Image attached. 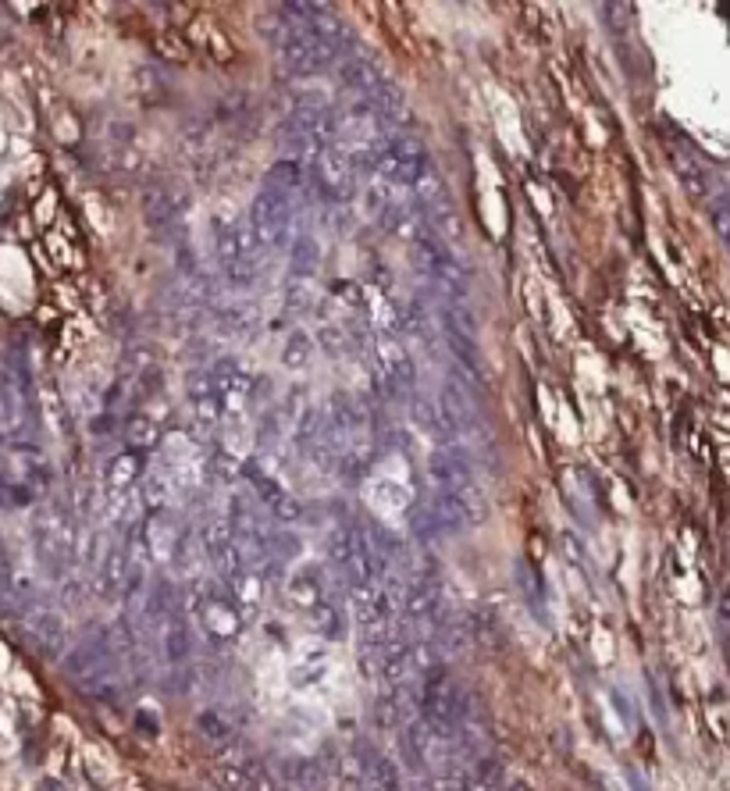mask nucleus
Listing matches in <instances>:
<instances>
[{
	"label": "nucleus",
	"mask_w": 730,
	"mask_h": 791,
	"mask_svg": "<svg viewBox=\"0 0 730 791\" xmlns=\"http://www.w3.org/2000/svg\"><path fill=\"white\" fill-rule=\"evenodd\" d=\"M189 211V193L182 186H154L146 193V221L154 229L175 225Z\"/></svg>",
	"instance_id": "6"
},
{
	"label": "nucleus",
	"mask_w": 730,
	"mask_h": 791,
	"mask_svg": "<svg viewBox=\"0 0 730 791\" xmlns=\"http://www.w3.org/2000/svg\"><path fill=\"white\" fill-rule=\"evenodd\" d=\"M339 82L346 90H357V93H378L385 86V65L382 58H374V54H353V58L342 61L339 68Z\"/></svg>",
	"instance_id": "5"
},
{
	"label": "nucleus",
	"mask_w": 730,
	"mask_h": 791,
	"mask_svg": "<svg viewBox=\"0 0 730 791\" xmlns=\"http://www.w3.org/2000/svg\"><path fill=\"white\" fill-rule=\"evenodd\" d=\"M713 225L723 236V243L730 246V200H716L713 204Z\"/></svg>",
	"instance_id": "32"
},
{
	"label": "nucleus",
	"mask_w": 730,
	"mask_h": 791,
	"mask_svg": "<svg viewBox=\"0 0 730 791\" xmlns=\"http://www.w3.org/2000/svg\"><path fill=\"white\" fill-rule=\"evenodd\" d=\"M285 303H289V310H303L310 303V282H296V278H289V289H285Z\"/></svg>",
	"instance_id": "30"
},
{
	"label": "nucleus",
	"mask_w": 730,
	"mask_h": 791,
	"mask_svg": "<svg viewBox=\"0 0 730 791\" xmlns=\"http://www.w3.org/2000/svg\"><path fill=\"white\" fill-rule=\"evenodd\" d=\"M438 407H442V414H446L449 428H453L456 435L474 432V428H478V407H474V396L467 389H463V385L456 382L453 375H449V382L442 385Z\"/></svg>",
	"instance_id": "4"
},
{
	"label": "nucleus",
	"mask_w": 730,
	"mask_h": 791,
	"mask_svg": "<svg viewBox=\"0 0 730 791\" xmlns=\"http://www.w3.org/2000/svg\"><path fill=\"white\" fill-rule=\"evenodd\" d=\"M29 635L43 645V653H61V645H65V624L57 617L54 610H36L29 617Z\"/></svg>",
	"instance_id": "14"
},
{
	"label": "nucleus",
	"mask_w": 730,
	"mask_h": 791,
	"mask_svg": "<svg viewBox=\"0 0 730 791\" xmlns=\"http://www.w3.org/2000/svg\"><path fill=\"white\" fill-rule=\"evenodd\" d=\"M246 777H250V791H285L282 777L271 774L264 763H250V767H246Z\"/></svg>",
	"instance_id": "28"
},
{
	"label": "nucleus",
	"mask_w": 730,
	"mask_h": 791,
	"mask_svg": "<svg viewBox=\"0 0 730 791\" xmlns=\"http://www.w3.org/2000/svg\"><path fill=\"white\" fill-rule=\"evenodd\" d=\"M410 414H414V421L424 428V432H431L438 442H446V446H453V428H449L446 414H442V407H438V400H428V396H421V392H414L410 396Z\"/></svg>",
	"instance_id": "10"
},
{
	"label": "nucleus",
	"mask_w": 730,
	"mask_h": 791,
	"mask_svg": "<svg viewBox=\"0 0 730 791\" xmlns=\"http://www.w3.org/2000/svg\"><path fill=\"white\" fill-rule=\"evenodd\" d=\"M268 510H271V517H278V521H285V524H289V521H300V517H303V506L296 503V499H292L289 492H282V496H278L275 503L268 506Z\"/></svg>",
	"instance_id": "29"
},
{
	"label": "nucleus",
	"mask_w": 730,
	"mask_h": 791,
	"mask_svg": "<svg viewBox=\"0 0 730 791\" xmlns=\"http://www.w3.org/2000/svg\"><path fill=\"white\" fill-rule=\"evenodd\" d=\"M396 325L406 335H431L428 332V314L421 303H399L396 307Z\"/></svg>",
	"instance_id": "21"
},
{
	"label": "nucleus",
	"mask_w": 730,
	"mask_h": 791,
	"mask_svg": "<svg viewBox=\"0 0 730 791\" xmlns=\"http://www.w3.org/2000/svg\"><path fill=\"white\" fill-rule=\"evenodd\" d=\"M214 781H218L221 791H250L246 770L232 767V763H218V767H214Z\"/></svg>",
	"instance_id": "26"
},
{
	"label": "nucleus",
	"mask_w": 730,
	"mask_h": 791,
	"mask_svg": "<svg viewBox=\"0 0 730 791\" xmlns=\"http://www.w3.org/2000/svg\"><path fill=\"white\" fill-rule=\"evenodd\" d=\"M196 731H200L207 742H228V738H232V724H228L225 713H218V710H203L200 717H196Z\"/></svg>",
	"instance_id": "22"
},
{
	"label": "nucleus",
	"mask_w": 730,
	"mask_h": 791,
	"mask_svg": "<svg viewBox=\"0 0 730 791\" xmlns=\"http://www.w3.org/2000/svg\"><path fill=\"white\" fill-rule=\"evenodd\" d=\"M674 168H677V175H681L684 186H688L691 196L706 193V175H702V168L695 164V157L681 154V150H677V154H674Z\"/></svg>",
	"instance_id": "23"
},
{
	"label": "nucleus",
	"mask_w": 730,
	"mask_h": 791,
	"mask_svg": "<svg viewBox=\"0 0 730 791\" xmlns=\"http://www.w3.org/2000/svg\"><path fill=\"white\" fill-rule=\"evenodd\" d=\"M307 179H310V168L300 161V157H282V161H275L268 168V175H264V186L275 189V193L296 196L303 186H307Z\"/></svg>",
	"instance_id": "9"
},
{
	"label": "nucleus",
	"mask_w": 730,
	"mask_h": 791,
	"mask_svg": "<svg viewBox=\"0 0 730 791\" xmlns=\"http://www.w3.org/2000/svg\"><path fill=\"white\" fill-rule=\"evenodd\" d=\"M453 496H456V503H460V510L467 514V521L471 524H481L488 517V499H485V492L478 489V482L456 485Z\"/></svg>",
	"instance_id": "20"
},
{
	"label": "nucleus",
	"mask_w": 730,
	"mask_h": 791,
	"mask_svg": "<svg viewBox=\"0 0 730 791\" xmlns=\"http://www.w3.org/2000/svg\"><path fill=\"white\" fill-rule=\"evenodd\" d=\"M720 613L730 620V588H723V596H720Z\"/></svg>",
	"instance_id": "33"
},
{
	"label": "nucleus",
	"mask_w": 730,
	"mask_h": 791,
	"mask_svg": "<svg viewBox=\"0 0 730 791\" xmlns=\"http://www.w3.org/2000/svg\"><path fill=\"white\" fill-rule=\"evenodd\" d=\"M310 168V182H314L317 196L328 200V204H346L353 196V186H357V172H353V161H349V147H325L314 161L307 164Z\"/></svg>",
	"instance_id": "2"
},
{
	"label": "nucleus",
	"mask_w": 730,
	"mask_h": 791,
	"mask_svg": "<svg viewBox=\"0 0 730 791\" xmlns=\"http://www.w3.org/2000/svg\"><path fill=\"white\" fill-rule=\"evenodd\" d=\"M317 264H321V246H317L314 236L300 232L289 246V271L296 282H310L317 275Z\"/></svg>",
	"instance_id": "12"
},
{
	"label": "nucleus",
	"mask_w": 730,
	"mask_h": 791,
	"mask_svg": "<svg viewBox=\"0 0 730 791\" xmlns=\"http://www.w3.org/2000/svg\"><path fill=\"white\" fill-rule=\"evenodd\" d=\"M357 763L371 788L403 791V770H399V763L392 756H385V752H378L371 742H357Z\"/></svg>",
	"instance_id": "3"
},
{
	"label": "nucleus",
	"mask_w": 730,
	"mask_h": 791,
	"mask_svg": "<svg viewBox=\"0 0 730 791\" xmlns=\"http://www.w3.org/2000/svg\"><path fill=\"white\" fill-rule=\"evenodd\" d=\"M289 588H292V599L310 606V610H314L317 603H325V581H321V571H317V567H303V571L289 581Z\"/></svg>",
	"instance_id": "16"
},
{
	"label": "nucleus",
	"mask_w": 730,
	"mask_h": 791,
	"mask_svg": "<svg viewBox=\"0 0 730 791\" xmlns=\"http://www.w3.org/2000/svg\"><path fill=\"white\" fill-rule=\"evenodd\" d=\"M371 107L382 129H399V125L410 122V104H406V90L399 82H385L382 90L371 93Z\"/></svg>",
	"instance_id": "7"
},
{
	"label": "nucleus",
	"mask_w": 730,
	"mask_h": 791,
	"mask_svg": "<svg viewBox=\"0 0 730 791\" xmlns=\"http://www.w3.org/2000/svg\"><path fill=\"white\" fill-rule=\"evenodd\" d=\"M221 278H225V286H232V289H250L253 282H257V261L228 264V268H221Z\"/></svg>",
	"instance_id": "24"
},
{
	"label": "nucleus",
	"mask_w": 730,
	"mask_h": 791,
	"mask_svg": "<svg viewBox=\"0 0 730 791\" xmlns=\"http://www.w3.org/2000/svg\"><path fill=\"white\" fill-rule=\"evenodd\" d=\"M18 588H15V571H11V560L8 553H4V546H0V599H11Z\"/></svg>",
	"instance_id": "31"
},
{
	"label": "nucleus",
	"mask_w": 730,
	"mask_h": 791,
	"mask_svg": "<svg viewBox=\"0 0 730 791\" xmlns=\"http://www.w3.org/2000/svg\"><path fill=\"white\" fill-rule=\"evenodd\" d=\"M164 660L168 663H186L193 656V631H189V620L182 613L168 620V631H164Z\"/></svg>",
	"instance_id": "13"
},
{
	"label": "nucleus",
	"mask_w": 730,
	"mask_h": 791,
	"mask_svg": "<svg viewBox=\"0 0 730 791\" xmlns=\"http://www.w3.org/2000/svg\"><path fill=\"white\" fill-rule=\"evenodd\" d=\"M410 531H414V539H417V542H435L438 535H442V528H438L435 514H431L428 506H424V510H414V514H410Z\"/></svg>",
	"instance_id": "25"
},
{
	"label": "nucleus",
	"mask_w": 730,
	"mask_h": 791,
	"mask_svg": "<svg viewBox=\"0 0 730 791\" xmlns=\"http://www.w3.org/2000/svg\"><path fill=\"white\" fill-rule=\"evenodd\" d=\"M428 510H431V514H435L438 528L449 531V535H460V531L471 528V521H467V514H463V510H460V503H456L453 492H442V489H438V492H435V499H431V503H428Z\"/></svg>",
	"instance_id": "15"
},
{
	"label": "nucleus",
	"mask_w": 730,
	"mask_h": 791,
	"mask_svg": "<svg viewBox=\"0 0 730 791\" xmlns=\"http://www.w3.org/2000/svg\"><path fill=\"white\" fill-rule=\"evenodd\" d=\"M125 442H129L132 449H154L157 442H161V425L146 414L129 417V421H125Z\"/></svg>",
	"instance_id": "18"
},
{
	"label": "nucleus",
	"mask_w": 730,
	"mask_h": 791,
	"mask_svg": "<svg viewBox=\"0 0 730 791\" xmlns=\"http://www.w3.org/2000/svg\"><path fill=\"white\" fill-rule=\"evenodd\" d=\"M342 617H346V613H342L339 603H317L314 610H310V624H314L325 638H332V642L346 635V620Z\"/></svg>",
	"instance_id": "19"
},
{
	"label": "nucleus",
	"mask_w": 730,
	"mask_h": 791,
	"mask_svg": "<svg viewBox=\"0 0 730 791\" xmlns=\"http://www.w3.org/2000/svg\"><path fill=\"white\" fill-rule=\"evenodd\" d=\"M282 784H289V791H328L332 777L321 759H289L282 770Z\"/></svg>",
	"instance_id": "8"
},
{
	"label": "nucleus",
	"mask_w": 730,
	"mask_h": 791,
	"mask_svg": "<svg viewBox=\"0 0 730 791\" xmlns=\"http://www.w3.org/2000/svg\"><path fill=\"white\" fill-rule=\"evenodd\" d=\"M250 229L257 236L260 250H278V246L292 243V221H296V204L292 196L275 193V189H260L250 204Z\"/></svg>",
	"instance_id": "1"
},
{
	"label": "nucleus",
	"mask_w": 730,
	"mask_h": 791,
	"mask_svg": "<svg viewBox=\"0 0 730 791\" xmlns=\"http://www.w3.org/2000/svg\"><path fill=\"white\" fill-rule=\"evenodd\" d=\"M282 360L292 367V371H300V367L310 360V339H307V335H303V332H292L289 343H285V350H282Z\"/></svg>",
	"instance_id": "27"
},
{
	"label": "nucleus",
	"mask_w": 730,
	"mask_h": 791,
	"mask_svg": "<svg viewBox=\"0 0 730 791\" xmlns=\"http://www.w3.org/2000/svg\"><path fill=\"white\" fill-rule=\"evenodd\" d=\"M442 328H446V335H460V339L478 343V318L463 303H446L442 307Z\"/></svg>",
	"instance_id": "17"
},
{
	"label": "nucleus",
	"mask_w": 730,
	"mask_h": 791,
	"mask_svg": "<svg viewBox=\"0 0 730 791\" xmlns=\"http://www.w3.org/2000/svg\"><path fill=\"white\" fill-rule=\"evenodd\" d=\"M335 129H339L342 136H349V139H367L374 129H382V122L374 118L371 100H364V104L342 107L339 115H335Z\"/></svg>",
	"instance_id": "11"
}]
</instances>
